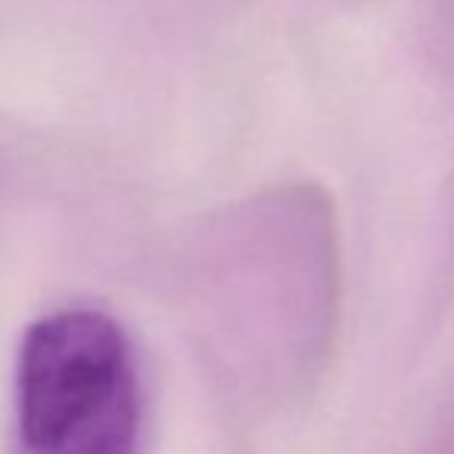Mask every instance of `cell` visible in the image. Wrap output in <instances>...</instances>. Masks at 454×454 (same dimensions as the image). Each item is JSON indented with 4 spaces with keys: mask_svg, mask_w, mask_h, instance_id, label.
<instances>
[{
    "mask_svg": "<svg viewBox=\"0 0 454 454\" xmlns=\"http://www.w3.org/2000/svg\"><path fill=\"white\" fill-rule=\"evenodd\" d=\"M143 380L121 322L90 306L41 316L12 371L10 454H139Z\"/></svg>",
    "mask_w": 454,
    "mask_h": 454,
    "instance_id": "1",
    "label": "cell"
}]
</instances>
